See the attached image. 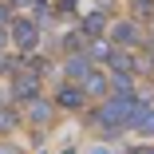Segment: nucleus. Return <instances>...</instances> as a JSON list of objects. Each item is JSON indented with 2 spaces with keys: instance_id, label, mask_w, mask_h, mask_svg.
I'll return each mask as SVG.
<instances>
[{
  "instance_id": "f8f14e48",
  "label": "nucleus",
  "mask_w": 154,
  "mask_h": 154,
  "mask_svg": "<svg viewBox=\"0 0 154 154\" xmlns=\"http://www.w3.org/2000/svg\"><path fill=\"white\" fill-rule=\"evenodd\" d=\"M142 131H146V134H154V111H146V119H142Z\"/></svg>"
},
{
  "instance_id": "f03ea898",
  "label": "nucleus",
  "mask_w": 154,
  "mask_h": 154,
  "mask_svg": "<svg viewBox=\"0 0 154 154\" xmlns=\"http://www.w3.org/2000/svg\"><path fill=\"white\" fill-rule=\"evenodd\" d=\"M16 91H20L24 99H36V91H40V83H36V75H32V79H28V75H24V79H16Z\"/></svg>"
},
{
  "instance_id": "4468645a",
  "label": "nucleus",
  "mask_w": 154,
  "mask_h": 154,
  "mask_svg": "<svg viewBox=\"0 0 154 154\" xmlns=\"http://www.w3.org/2000/svg\"><path fill=\"white\" fill-rule=\"evenodd\" d=\"M0 154H20V150L16 146H0Z\"/></svg>"
},
{
  "instance_id": "423d86ee",
  "label": "nucleus",
  "mask_w": 154,
  "mask_h": 154,
  "mask_svg": "<svg viewBox=\"0 0 154 154\" xmlns=\"http://www.w3.org/2000/svg\"><path fill=\"white\" fill-rule=\"evenodd\" d=\"M59 103H63V107H79V103H83V95L67 87V91H59Z\"/></svg>"
},
{
  "instance_id": "a211bd4d",
  "label": "nucleus",
  "mask_w": 154,
  "mask_h": 154,
  "mask_svg": "<svg viewBox=\"0 0 154 154\" xmlns=\"http://www.w3.org/2000/svg\"><path fill=\"white\" fill-rule=\"evenodd\" d=\"M0 48H4V32H0Z\"/></svg>"
},
{
  "instance_id": "7ed1b4c3",
  "label": "nucleus",
  "mask_w": 154,
  "mask_h": 154,
  "mask_svg": "<svg viewBox=\"0 0 154 154\" xmlns=\"http://www.w3.org/2000/svg\"><path fill=\"white\" fill-rule=\"evenodd\" d=\"M83 32H87V36H99V32H103V16H99V12H91V16L83 20Z\"/></svg>"
},
{
  "instance_id": "9d476101",
  "label": "nucleus",
  "mask_w": 154,
  "mask_h": 154,
  "mask_svg": "<svg viewBox=\"0 0 154 154\" xmlns=\"http://www.w3.org/2000/svg\"><path fill=\"white\" fill-rule=\"evenodd\" d=\"M16 127V115L12 111H0V131H12Z\"/></svg>"
},
{
  "instance_id": "1a4fd4ad",
  "label": "nucleus",
  "mask_w": 154,
  "mask_h": 154,
  "mask_svg": "<svg viewBox=\"0 0 154 154\" xmlns=\"http://www.w3.org/2000/svg\"><path fill=\"white\" fill-rule=\"evenodd\" d=\"M115 87H119V95H122V99H131V79H127V75H119Z\"/></svg>"
},
{
  "instance_id": "ddd939ff",
  "label": "nucleus",
  "mask_w": 154,
  "mask_h": 154,
  "mask_svg": "<svg viewBox=\"0 0 154 154\" xmlns=\"http://www.w3.org/2000/svg\"><path fill=\"white\" fill-rule=\"evenodd\" d=\"M59 8H63V12H67V8H75V0H59Z\"/></svg>"
},
{
  "instance_id": "0eeeda50",
  "label": "nucleus",
  "mask_w": 154,
  "mask_h": 154,
  "mask_svg": "<svg viewBox=\"0 0 154 154\" xmlns=\"http://www.w3.org/2000/svg\"><path fill=\"white\" fill-rule=\"evenodd\" d=\"M32 115H36V122H48L51 119V107L48 103H32Z\"/></svg>"
},
{
  "instance_id": "6e6552de",
  "label": "nucleus",
  "mask_w": 154,
  "mask_h": 154,
  "mask_svg": "<svg viewBox=\"0 0 154 154\" xmlns=\"http://www.w3.org/2000/svg\"><path fill=\"white\" fill-rule=\"evenodd\" d=\"M111 67L115 71H131V55H111Z\"/></svg>"
},
{
  "instance_id": "f3484780",
  "label": "nucleus",
  "mask_w": 154,
  "mask_h": 154,
  "mask_svg": "<svg viewBox=\"0 0 154 154\" xmlns=\"http://www.w3.org/2000/svg\"><path fill=\"white\" fill-rule=\"evenodd\" d=\"M4 20H8V12H4V8H0V24H4Z\"/></svg>"
},
{
  "instance_id": "f257e3e1",
  "label": "nucleus",
  "mask_w": 154,
  "mask_h": 154,
  "mask_svg": "<svg viewBox=\"0 0 154 154\" xmlns=\"http://www.w3.org/2000/svg\"><path fill=\"white\" fill-rule=\"evenodd\" d=\"M12 36H16V44H20V48H32L40 32H36V24H32V20H16V28H12Z\"/></svg>"
},
{
  "instance_id": "2eb2a0df",
  "label": "nucleus",
  "mask_w": 154,
  "mask_h": 154,
  "mask_svg": "<svg viewBox=\"0 0 154 154\" xmlns=\"http://www.w3.org/2000/svg\"><path fill=\"white\" fill-rule=\"evenodd\" d=\"M134 154H154V150H150V146H138V150H134Z\"/></svg>"
},
{
  "instance_id": "9b49d317",
  "label": "nucleus",
  "mask_w": 154,
  "mask_h": 154,
  "mask_svg": "<svg viewBox=\"0 0 154 154\" xmlns=\"http://www.w3.org/2000/svg\"><path fill=\"white\" fill-rule=\"evenodd\" d=\"M67 71H71V75H83V71H87V59H71Z\"/></svg>"
},
{
  "instance_id": "20e7f679",
  "label": "nucleus",
  "mask_w": 154,
  "mask_h": 154,
  "mask_svg": "<svg viewBox=\"0 0 154 154\" xmlns=\"http://www.w3.org/2000/svg\"><path fill=\"white\" fill-rule=\"evenodd\" d=\"M115 40H119V44H134V40H138V32H134L131 24H119V28H115Z\"/></svg>"
},
{
  "instance_id": "dca6fc26",
  "label": "nucleus",
  "mask_w": 154,
  "mask_h": 154,
  "mask_svg": "<svg viewBox=\"0 0 154 154\" xmlns=\"http://www.w3.org/2000/svg\"><path fill=\"white\" fill-rule=\"evenodd\" d=\"M91 154H111V150H103V146H95V150H91Z\"/></svg>"
},
{
  "instance_id": "39448f33",
  "label": "nucleus",
  "mask_w": 154,
  "mask_h": 154,
  "mask_svg": "<svg viewBox=\"0 0 154 154\" xmlns=\"http://www.w3.org/2000/svg\"><path fill=\"white\" fill-rule=\"evenodd\" d=\"M87 91H91V95H103V91H107V79L103 75H87Z\"/></svg>"
}]
</instances>
